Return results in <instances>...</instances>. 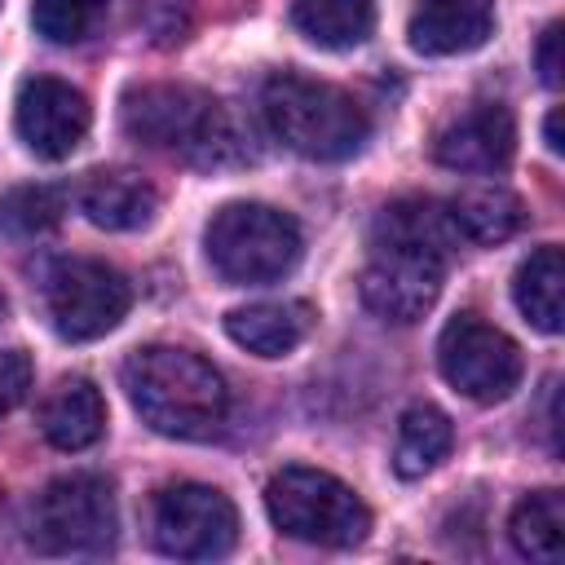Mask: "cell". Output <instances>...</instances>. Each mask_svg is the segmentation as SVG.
Segmentation results:
<instances>
[{"mask_svg":"<svg viewBox=\"0 0 565 565\" xmlns=\"http://www.w3.org/2000/svg\"><path fill=\"white\" fill-rule=\"evenodd\" d=\"M124 393L141 424L177 441H212L230 415V388L221 371L177 344H146L137 349L124 371Z\"/></svg>","mask_w":565,"mask_h":565,"instance_id":"cell-1","label":"cell"},{"mask_svg":"<svg viewBox=\"0 0 565 565\" xmlns=\"http://www.w3.org/2000/svg\"><path fill=\"white\" fill-rule=\"evenodd\" d=\"M124 132L150 150L177 154L194 168H230L247 159L234 115L190 84H141L124 93Z\"/></svg>","mask_w":565,"mask_h":565,"instance_id":"cell-2","label":"cell"},{"mask_svg":"<svg viewBox=\"0 0 565 565\" xmlns=\"http://www.w3.org/2000/svg\"><path fill=\"white\" fill-rule=\"evenodd\" d=\"M260 110L269 132L318 163H340L349 154H358L371 137V119L366 110L335 84L327 79H309L296 71H278L265 79L260 88Z\"/></svg>","mask_w":565,"mask_h":565,"instance_id":"cell-3","label":"cell"},{"mask_svg":"<svg viewBox=\"0 0 565 565\" xmlns=\"http://www.w3.org/2000/svg\"><path fill=\"white\" fill-rule=\"evenodd\" d=\"M207 260L225 282L260 287L296 269L305 238L300 225L269 203H225L203 234Z\"/></svg>","mask_w":565,"mask_h":565,"instance_id":"cell-4","label":"cell"},{"mask_svg":"<svg viewBox=\"0 0 565 565\" xmlns=\"http://www.w3.org/2000/svg\"><path fill=\"white\" fill-rule=\"evenodd\" d=\"M265 512L287 539L313 547H353L371 530V512L353 494V486L305 463H287L269 477Z\"/></svg>","mask_w":565,"mask_h":565,"instance_id":"cell-5","label":"cell"},{"mask_svg":"<svg viewBox=\"0 0 565 565\" xmlns=\"http://www.w3.org/2000/svg\"><path fill=\"white\" fill-rule=\"evenodd\" d=\"M115 539V494L93 472L49 481L26 512V543L40 556H93Z\"/></svg>","mask_w":565,"mask_h":565,"instance_id":"cell-6","label":"cell"},{"mask_svg":"<svg viewBox=\"0 0 565 565\" xmlns=\"http://www.w3.org/2000/svg\"><path fill=\"white\" fill-rule=\"evenodd\" d=\"M132 305L128 278L106 260H57L44 274V313L62 340H97L124 322Z\"/></svg>","mask_w":565,"mask_h":565,"instance_id":"cell-7","label":"cell"},{"mask_svg":"<svg viewBox=\"0 0 565 565\" xmlns=\"http://www.w3.org/2000/svg\"><path fill=\"white\" fill-rule=\"evenodd\" d=\"M437 366L446 384L472 402H503L521 384V349L481 313H455L437 335Z\"/></svg>","mask_w":565,"mask_h":565,"instance_id":"cell-8","label":"cell"},{"mask_svg":"<svg viewBox=\"0 0 565 565\" xmlns=\"http://www.w3.org/2000/svg\"><path fill=\"white\" fill-rule=\"evenodd\" d=\"M150 539L163 556L216 561L238 543V512L216 486L177 481L163 486L150 503Z\"/></svg>","mask_w":565,"mask_h":565,"instance_id":"cell-9","label":"cell"},{"mask_svg":"<svg viewBox=\"0 0 565 565\" xmlns=\"http://www.w3.org/2000/svg\"><path fill=\"white\" fill-rule=\"evenodd\" d=\"M88 124H93V110L75 84L53 79V75L22 79L18 102H13V128L35 159H49V163L66 159L88 137Z\"/></svg>","mask_w":565,"mask_h":565,"instance_id":"cell-10","label":"cell"},{"mask_svg":"<svg viewBox=\"0 0 565 565\" xmlns=\"http://www.w3.org/2000/svg\"><path fill=\"white\" fill-rule=\"evenodd\" d=\"M441 278H446V265L433 260V256H415V252H384L375 247L371 265L362 269V305L384 318V322H397V327H411L419 322L437 296H441Z\"/></svg>","mask_w":565,"mask_h":565,"instance_id":"cell-11","label":"cell"},{"mask_svg":"<svg viewBox=\"0 0 565 565\" xmlns=\"http://www.w3.org/2000/svg\"><path fill=\"white\" fill-rule=\"evenodd\" d=\"M512 150H516V124H512L508 106H499V102H481V106L463 110L433 141V154L441 168L477 172V177L503 172L512 163Z\"/></svg>","mask_w":565,"mask_h":565,"instance_id":"cell-12","label":"cell"},{"mask_svg":"<svg viewBox=\"0 0 565 565\" xmlns=\"http://www.w3.org/2000/svg\"><path fill=\"white\" fill-rule=\"evenodd\" d=\"M371 247L415 252V256H433L446 265L459 247V230H455L446 203L411 194V199H393L388 207H380V216L371 225Z\"/></svg>","mask_w":565,"mask_h":565,"instance_id":"cell-13","label":"cell"},{"mask_svg":"<svg viewBox=\"0 0 565 565\" xmlns=\"http://www.w3.org/2000/svg\"><path fill=\"white\" fill-rule=\"evenodd\" d=\"M494 31V0H424L411 13L406 40L424 57L472 53Z\"/></svg>","mask_w":565,"mask_h":565,"instance_id":"cell-14","label":"cell"},{"mask_svg":"<svg viewBox=\"0 0 565 565\" xmlns=\"http://www.w3.org/2000/svg\"><path fill=\"white\" fill-rule=\"evenodd\" d=\"M79 212L97 225V230H146L159 212V194L146 177L128 172V168H110V172H88L75 190Z\"/></svg>","mask_w":565,"mask_h":565,"instance_id":"cell-15","label":"cell"},{"mask_svg":"<svg viewBox=\"0 0 565 565\" xmlns=\"http://www.w3.org/2000/svg\"><path fill=\"white\" fill-rule=\"evenodd\" d=\"M313 327V309L305 300H260L225 313V335L256 358H287Z\"/></svg>","mask_w":565,"mask_h":565,"instance_id":"cell-16","label":"cell"},{"mask_svg":"<svg viewBox=\"0 0 565 565\" xmlns=\"http://www.w3.org/2000/svg\"><path fill=\"white\" fill-rule=\"evenodd\" d=\"M40 433L57 450H88L106 433V402L93 380L66 375L40 406Z\"/></svg>","mask_w":565,"mask_h":565,"instance_id":"cell-17","label":"cell"},{"mask_svg":"<svg viewBox=\"0 0 565 565\" xmlns=\"http://www.w3.org/2000/svg\"><path fill=\"white\" fill-rule=\"evenodd\" d=\"M512 300L530 327H539L547 335H556L565 327V256L556 243H547L521 260L516 282H512Z\"/></svg>","mask_w":565,"mask_h":565,"instance_id":"cell-18","label":"cell"},{"mask_svg":"<svg viewBox=\"0 0 565 565\" xmlns=\"http://www.w3.org/2000/svg\"><path fill=\"white\" fill-rule=\"evenodd\" d=\"M455 230L463 243L490 247V243H508L521 225H525V203L508 190V185H472L463 194H455L446 203Z\"/></svg>","mask_w":565,"mask_h":565,"instance_id":"cell-19","label":"cell"},{"mask_svg":"<svg viewBox=\"0 0 565 565\" xmlns=\"http://www.w3.org/2000/svg\"><path fill=\"white\" fill-rule=\"evenodd\" d=\"M455 446V428H450V415L428 406V402H415L402 411L397 419V441H393V468L397 477L415 481L424 472H433Z\"/></svg>","mask_w":565,"mask_h":565,"instance_id":"cell-20","label":"cell"},{"mask_svg":"<svg viewBox=\"0 0 565 565\" xmlns=\"http://www.w3.org/2000/svg\"><path fill=\"white\" fill-rule=\"evenodd\" d=\"M291 26L318 49H353L375 31L371 0H291Z\"/></svg>","mask_w":565,"mask_h":565,"instance_id":"cell-21","label":"cell"},{"mask_svg":"<svg viewBox=\"0 0 565 565\" xmlns=\"http://www.w3.org/2000/svg\"><path fill=\"white\" fill-rule=\"evenodd\" d=\"M512 547L530 561H561L565 556V494L561 490H534L512 508L508 521Z\"/></svg>","mask_w":565,"mask_h":565,"instance_id":"cell-22","label":"cell"},{"mask_svg":"<svg viewBox=\"0 0 565 565\" xmlns=\"http://www.w3.org/2000/svg\"><path fill=\"white\" fill-rule=\"evenodd\" d=\"M66 212V194L57 185H18L0 194V234L9 238H35L49 234Z\"/></svg>","mask_w":565,"mask_h":565,"instance_id":"cell-23","label":"cell"},{"mask_svg":"<svg viewBox=\"0 0 565 565\" xmlns=\"http://www.w3.org/2000/svg\"><path fill=\"white\" fill-rule=\"evenodd\" d=\"M110 0H35L31 22L49 44H79L93 35Z\"/></svg>","mask_w":565,"mask_h":565,"instance_id":"cell-24","label":"cell"},{"mask_svg":"<svg viewBox=\"0 0 565 565\" xmlns=\"http://www.w3.org/2000/svg\"><path fill=\"white\" fill-rule=\"evenodd\" d=\"M132 18L154 49H172L194 26V0H137Z\"/></svg>","mask_w":565,"mask_h":565,"instance_id":"cell-25","label":"cell"},{"mask_svg":"<svg viewBox=\"0 0 565 565\" xmlns=\"http://www.w3.org/2000/svg\"><path fill=\"white\" fill-rule=\"evenodd\" d=\"M31 375H35V366H31V358L22 349H4L0 353V415H9L31 393Z\"/></svg>","mask_w":565,"mask_h":565,"instance_id":"cell-26","label":"cell"},{"mask_svg":"<svg viewBox=\"0 0 565 565\" xmlns=\"http://www.w3.org/2000/svg\"><path fill=\"white\" fill-rule=\"evenodd\" d=\"M561 31H565L561 22H547L543 35H539V49H534V66H539V79H543L547 88H556V84H561V71H565V57H561L565 35H561Z\"/></svg>","mask_w":565,"mask_h":565,"instance_id":"cell-27","label":"cell"},{"mask_svg":"<svg viewBox=\"0 0 565 565\" xmlns=\"http://www.w3.org/2000/svg\"><path fill=\"white\" fill-rule=\"evenodd\" d=\"M543 141H547V150H552V154H561V150H565V141H561V106H552V110H547V119H543Z\"/></svg>","mask_w":565,"mask_h":565,"instance_id":"cell-28","label":"cell"},{"mask_svg":"<svg viewBox=\"0 0 565 565\" xmlns=\"http://www.w3.org/2000/svg\"><path fill=\"white\" fill-rule=\"evenodd\" d=\"M0 318H4V296H0Z\"/></svg>","mask_w":565,"mask_h":565,"instance_id":"cell-29","label":"cell"}]
</instances>
